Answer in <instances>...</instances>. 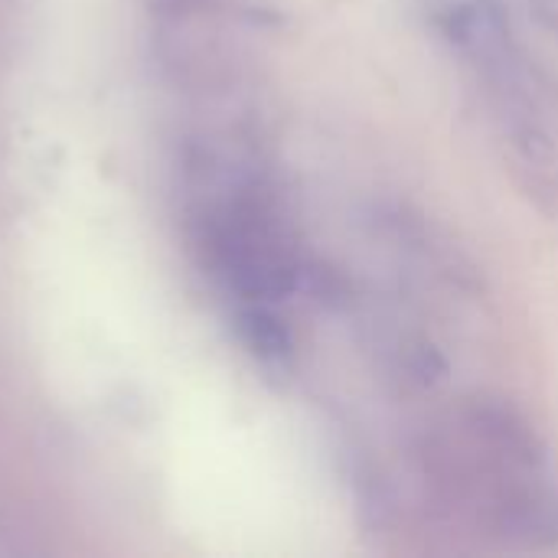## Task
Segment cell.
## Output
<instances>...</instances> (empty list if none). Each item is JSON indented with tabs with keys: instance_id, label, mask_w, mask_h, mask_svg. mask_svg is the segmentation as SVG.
Masks as SVG:
<instances>
[{
	"instance_id": "6da1fadb",
	"label": "cell",
	"mask_w": 558,
	"mask_h": 558,
	"mask_svg": "<svg viewBox=\"0 0 558 558\" xmlns=\"http://www.w3.org/2000/svg\"><path fill=\"white\" fill-rule=\"evenodd\" d=\"M438 29L484 95L507 173L523 196L558 219V82L526 56L487 0L441 3Z\"/></svg>"
},
{
	"instance_id": "7a4b0ae2",
	"label": "cell",
	"mask_w": 558,
	"mask_h": 558,
	"mask_svg": "<svg viewBox=\"0 0 558 558\" xmlns=\"http://www.w3.org/2000/svg\"><path fill=\"white\" fill-rule=\"evenodd\" d=\"M373 229L399 252L418 275L432 278L435 284H445L448 291L458 294H481L484 281L477 265L454 245V239L428 222V216L389 203L373 209Z\"/></svg>"
},
{
	"instance_id": "3957f363",
	"label": "cell",
	"mask_w": 558,
	"mask_h": 558,
	"mask_svg": "<svg viewBox=\"0 0 558 558\" xmlns=\"http://www.w3.org/2000/svg\"><path fill=\"white\" fill-rule=\"evenodd\" d=\"M235 333L242 347L252 353L255 363H262L268 373H288L294 366V337L291 327L281 320L268 301H245L235 311Z\"/></svg>"
},
{
	"instance_id": "277c9868",
	"label": "cell",
	"mask_w": 558,
	"mask_h": 558,
	"mask_svg": "<svg viewBox=\"0 0 558 558\" xmlns=\"http://www.w3.org/2000/svg\"><path fill=\"white\" fill-rule=\"evenodd\" d=\"M530 7L543 20V26H549V29L558 33V0H530Z\"/></svg>"
}]
</instances>
